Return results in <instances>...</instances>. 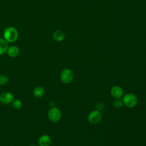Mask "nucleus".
<instances>
[{"instance_id":"f257e3e1","label":"nucleus","mask_w":146,"mask_h":146,"mask_svg":"<svg viewBox=\"0 0 146 146\" xmlns=\"http://www.w3.org/2000/svg\"><path fill=\"white\" fill-rule=\"evenodd\" d=\"M3 39L8 43H13L16 41L18 38V32L13 27H7L3 31Z\"/></svg>"},{"instance_id":"f03ea898","label":"nucleus","mask_w":146,"mask_h":146,"mask_svg":"<svg viewBox=\"0 0 146 146\" xmlns=\"http://www.w3.org/2000/svg\"><path fill=\"white\" fill-rule=\"evenodd\" d=\"M122 102L127 107L133 108L137 104V98L135 94L128 93L123 96Z\"/></svg>"},{"instance_id":"7ed1b4c3","label":"nucleus","mask_w":146,"mask_h":146,"mask_svg":"<svg viewBox=\"0 0 146 146\" xmlns=\"http://www.w3.org/2000/svg\"><path fill=\"white\" fill-rule=\"evenodd\" d=\"M48 117L52 122H58L61 119L62 113L60 110L55 107L51 108L48 111Z\"/></svg>"},{"instance_id":"20e7f679","label":"nucleus","mask_w":146,"mask_h":146,"mask_svg":"<svg viewBox=\"0 0 146 146\" xmlns=\"http://www.w3.org/2000/svg\"><path fill=\"white\" fill-rule=\"evenodd\" d=\"M60 79L64 83H69L72 82L74 78V74L71 70L64 68L60 73Z\"/></svg>"},{"instance_id":"39448f33","label":"nucleus","mask_w":146,"mask_h":146,"mask_svg":"<svg viewBox=\"0 0 146 146\" xmlns=\"http://www.w3.org/2000/svg\"><path fill=\"white\" fill-rule=\"evenodd\" d=\"M87 119L90 123L96 124L101 121L102 114L99 111L94 110L88 114Z\"/></svg>"},{"instance_id":"423d86ee","label":"nucleus","mask_w":146,"mask_h":146,"mask_svg":"<svg viewBox=\"0 0 146 146\" xmlns=\"http://www.w3.org/2000/svg\"><path fill=\"white\" fill-rule=\"evenodd\" d=\"M14 96L11 92H5L0 95V102L3 104H9L13 101Z\"/></svg>"},{"instance_id":"0eeeda50","label":"nucleus","mask_w":146,"mask_h":146,"mask_svg":"<svg viewBox=\"0 0 146 146\" xmlns=\"http://www.w3.org/2000/svg\"><path fill=\"white\" fill-rule=\"evenodd\" d=\"M111 94L115 99H120L123 95L122 88L118 86H115L111 89Z\"/></svg>"},{"instance_id":"6e6552de","label":"nucleus","mask_w":146,"mask_h":146,"mask_svg":"<svg viewBox=\"0 0 146 146\" xmlns=\"http://www.w3.org/2000/svg\"><path fill=\"white\" fill-rule=\"evenodd\" d=\"M51 143V137L47 135H43L38 139L39 146H49Z\"/></svg>"},{"instance_id":"1a4fd4ad","label":"nucleus","mask_w":146,"mask_h":146,"mask_svg":"<svg viewBox=\"0 0 146 146\" xmlns=\"http://www.w3.org/2000/svg\"><path fill=\"white\" fill-rule=\"evenodd\" d=\"M7 53L9 56L15 58L19 55V49L16 46H11L8 48Z\"/></svg>"},{"instance_id":"9d476101","label":"nucleus","mask_w":146,"mask_h":146,"mask_svg":"<svg viewBox=\"0 0 146 146\" xmlns=\"http://www.w3.org/2000/svg\"><path fill=\"white\" fill-rule=\"evenodd\" d=\"M44 94V89L43 87L40 86H36L33 91L34 96L36 99L41 98Z\"/></svg>"},{"instance_id":"9b49d317","label":"nucleus","mask_w":146,"mask_h":146,"mask_svg":"<svg viewBox=\"0 0 146 146\" xmlns=\"http://www.w3.org/2000/svg\"><path fill=\"white\" fill-rule=\"evenodd\" d=\"M52 38L56 42H62L65 38L64 33L61 30H56L52 34Z\"/></svg>"},{"instance_id":"f8f14e48","label":"nucleus","mask_w":146,"mask_h":146,"mask_svg":"<svg viewBox=\"0 0 146 146\" xmlns=\"http://www.w3.org/2000/svg\"><path fill=\"white\" fill-rule=\"evenodd\" d=\"M8 48V42L3 38H0V55H2L6 52Z\"/></svg>"},{"instance_id":"ddd939ff","label":"nucleus","mask_w":146,"mask_h":146,"mask_svg":"<svg viewBox=\"0 0 146 146\" xmlns=\"http://www.w3.org/2000/svg\"><path fill=\"white\" fill-rule=\"evenodd\" d=\"M12 104L14 108L17 110L21 109L23 106V103L22 101L19 99H14L13 101L12 102Z\"/></svg>"},{"instance_id":"4468645a","label":"nucleus","mask_w":146,"mask_h":146,"mask_svg":"<svg viewBox=\"0 0 146 146\" xmlns=\"http://www.w3.org/2000/svg\"><path fill=\"white\" fill-rule=\"evenodd\" d=\"M9 81L8 77L5 75H0V85H5Z\"/></svg>"},{"instance_id":"2eb2a0df","label":"nucleus","mask_w":146,"mask_h":146,"mask_svg":"<svg viewBox=\"0 0 146 146\" xmlns=\"http://www.w3.org/2000/svg\"><path fill=\"white\" fill-rule=\"evenodd\" d=\"M123 102L120 99H116V100L113 102V106L116 108H121L123 106Z\"/></svg>"},{"instance_id":"dca6fc26","label":"nucleus","mask_w":146,"mask_h":146,"mask_svg":"<svg viewBox=\"0 0 146 146\" xmlns=\"http://www.w3.org/2000/svg\"><path fill=\"white\" fill-rule=\"evenodd\" d=\"M30 146H36V145H30Z\"/></svg>"}]
</instances>
